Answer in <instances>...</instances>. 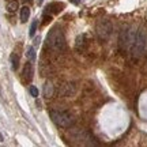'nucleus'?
<instances>
[{
  "instance_id": "0eeeda50",
  "label": "nucleus",
  "mask_w": 147,
  "mask_h": 147,
  "mask_svg": "<svg viewBox=\"0 0 147 147\" xmlns=\"http://www.w3.org/2000/svg\"><path fill=\"white\" fill-rule=\"evenodd\" d=\"M53 94H55V87H53V83L51 80H47L44 83V95L47 98H52Z\"/></svg>"
},
{
  "instance_id": "4468645a",
  "label": "nucleus",
  "mask_w": 147,
  "mask_h": 147,
  "mask_svg": "<svg viewBox=\"0 0 147 147\" xmlns=\"http://www.w3.org/2000/svg\"><path fill=\"white\" fill-rule=\"evenodd\" d=\"M29 91H30L32 97H38V89H37L36 86H30V87H29Z\"/></svg>"
},
{
  "instance_id": "f03ea898",
  "label": "nucleus",
  "mask_w": 147,
  "mask_h": 147,
  "mask_svg": "<svg viewBox=\"0 0 147 147\" xmlns=\"http://www.w3.org/2000/svg\"><path fill=\"white\" fill-rule=\"evenodd\" d=\"M147 51V33L144 30H138L136 37H135V42L131 48L132 56L135 59L142 57Z\"/></svg>"
},
{
  "instance_id": "9d476101",
  "label": "nucleus",
  "mask_w": 147,
  "mask_h": 147,
  "mask_svg": "<svg viewBox=\"0 0 147 147\" xmlns=\"http://www.w3.org/2000/svg\"><path fill=\"white\" fill-rule=\"evenodd\" d=\"M84 42H86V38H84L83 34L78 36V38H76V44H75L76 49H79V51H83V49H84V45H86Z\"/></svg>"
},
{
  "instance_id": "a211bd4d",
  "label": "nucleus",
  "mask_w": 147,
  "mask_h": 147,
  "mask_svg": "<svg viewBox=\"0 0 147 147\" xmlns=\"http://www.w3.org/2000/svg\"><path fill=\"white\" fill-rule=\"evenodd\" d=\"M22 1H25V3H26V1H29V0H22Z\"/></svg>"
},
{
  "instance_id": "20e7f679",
  "label": "nucleus",
  "mask_w": 147,
  "mask_h": 147,
  "mask_svg": "<svg viewBox=\"0 0 147 147\" xmlns=\"http://www.w3.org/2000/svg\"><path fill=\"white\" fill-rule=\"evenodd\" d=\"M136 30L134 27H127L120 33V48L123 51H131L132 45L135 42Z\"/></svg>"
},
{
  "instance_id": "39448f33",
  "label": "nucleus",
  "mask_w": 147,
  "mask_h": 147,
  "mask_svg": "<svg viewBox=\"0 0 147 147\" xmlns=\"http://www.w3.org/2000/svg\"><path fill=\"white\" fill-rule=\"evenodd\" d=\"M95 32H97V36L100 37L101 40H108L113 32V26L110 21H106V19H102L97 23L95 26Z\"/></svg>"
},
{
  "instance_id": "1a4fd4ad",
  "label": "nucleus",
  "mask_w": 147,
  "mask_h": 147,
  "mask_svg": "<svg viewBox=\"0 0 147 147\" xmlns=\"http://www.w3.org/2000/svg\"><path fill=\"white\" fill-rule=\"evenodd\" d=\"M10 60H11V68L14 69V71H16V69H18V65H19V57H18V55H16L15 52L11 53Z\"/></svg>"
},
{
  "instance_id": "9b49d317",
  "label": "nucleus",
  "mask_w": 147,
  "mask_h": 147,
  "mask_svg": "<svg viewBox=\"0 0 147 147\" xmlns=\"http://www.w3.org/2000/svg\"><path fill=\"white\" fill-rule=\"evenodd\" d=\"M18 8H19V4H18V1H16V0H11V1L7 3V11L11 12V14H12V12H15Z\"/></svg>"
},
{
  "instance_id": "f8f14e48",
  "label": "nucleus",
  "mask_w": 147,
  "mask_h": 147,
  "mask_svg": "<svg viewBox=\"0 0 147 147\" xmlns=\"http://www.w3.org/2000/svg\"><path fill=\"white\" fill-rule=\"evenodd\" d=\"M26 57L30 60V61H34V59H36V49L33 47H29L26 51Z\"/></svg>"
},
{
  "instance_id": "6e6552de",
  "label": "nucleus",
  "mask_w": 147,
  "mask_h": 147,
  "mask_svg": "<svg viewBox=\"0 0 147 147\" xmlns=\"http://www.w3.org/2000/svg\"><path fill=\"white\" fill-rule=\"evenodd\" d=\"M19 18H21L22 23H26L27 19L30 18V8L27 5H23L21 10H19Z\"/></svg>"
},
{
  "instance_id": "7ed1b4c3",
  "label": "nucleus",
  "mask_w": 147,
  "mask_h": 147,
  "mask_svg": "<svg viewBox=\"0 0 147 147\" xmlns=\"http://www.w3.org/2000/svg\"><path fill=\"white\" fill-rule=\"evenodd\" d=\"M51 119L52 121L60 128H69L74 124L72 116L68 112H60V110H53L51 112Z\"/></svg>"
},
{
  "instance_id": "f257e3e1",
  "label": "nucleus",
  "mask_w": 147,
  "mask_h": 147,
  "mask_svg": "<svg viewBox=\"0 0 147 147\" xmlns=\"http://www.w3.org/2000/svg\"><path fill=\"white\" fill-rule=\"evenodd\" d=\"M47 44L53 51H57V52L64 51L65 49V38H64L63 32L59 27H55L53 30H51V33L48 34Z\"/></svg>"
},
{
  "instance_id": "2eb2a0df",
  "label": "nucleus",
  "mask_w": 147,
  "mask_h": 147,
  "mask_svg": "<svg viewBox=\"0 0 147 147\" xmlns=\"http://www.w3.org/2000/svg\"><path fill=\"white\" fill-rule=\"evenodd\" d=\"M69 1H71V3H74V4H80V3H82V0H69Z\"/></svg>"
},
{
  "instance_id": "423d86ee",
  "label": "nucleus",
  "mask_w": 147,
  "mask_h": 147,
  "mask_svg": "<svg viewBox=\"0 0 147 147\" xmlns=\"http://www.w3.org/2000/svg\"><path fill=\"white\" fill-rule=\"evenodd\" d=\"M22 78H23L25 82H30L33 79V64H32V61H29V63L25 64L23 71H22Z\"/></svg>"
},
{
  "instance_id": "f3484780",
  "label": "nucleus",
  "mask_w": 147,
  "mask_h": 147,
  "mask_svg": "<svg viewBox=\"0 0 147 147\" xmlns=\"http://www.w3.org/2000/svg\"><path fill=\"white\" fill-rule=\"evenodd\" d=\"M0 140H3V136H1V134H0Z\"/></svg>"
},
{
  "instance_id": "dca6fc26",
  "label": "nucleus",
  "mask_w": 147,
  "mask_h": 147,
  "mask_svg": "<svg viewBox=\"0 0 147 147\" xmlns=\"http://www.w3.org/2000/svg\"><path fill=\"white\" fill-rule=\"evenodd\" d=\"M42 1H44V0H38V1H37V3H38V4H41Z\"/></svg>"
},
{
  "instance_id": "ddd939ff",
  "label": "nucleus",
  "mask_w": 147,
  "mask_h": 147,
  "mask_svg": "<svg viewBox=\"0 0 147 147\" xmlns=\"http://www.w3.org/2000/svg\"><path fill=\"white\" fill-rule=\"evenodd\" d=\"M37 26H38V21H37V19H34V21L32 22V26H30V29H29V37H34V36H36Z\"/></svg>"
}]
</instances>
